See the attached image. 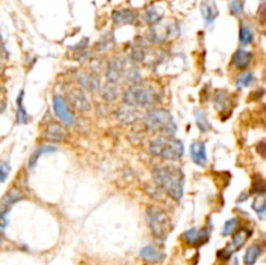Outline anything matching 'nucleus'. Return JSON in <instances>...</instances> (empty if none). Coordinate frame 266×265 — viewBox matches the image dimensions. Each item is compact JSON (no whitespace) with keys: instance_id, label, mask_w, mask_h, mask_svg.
<instances>
[{"instance_id":"nucleus-39","label":"nucleus","mask_w":266,"mask_h":265,"mask_svg":"<svg viewBox=\"0 0 266 265\" xmlns=\"http://www.w3.org/2000/svg\"><path fill=\"white\" fill-rule=\"evenodd\" d=\"M4 72V64H3V60H2V56H0V76L3 74Z\"/></svg>"},{"instance_id":"nucleus-12","label":"nucleus","mask_w":266,"mask_h":265,"mask_svg":"<svg viewBox=\"0 0 266 265\" xmlns=\"http://www.w3.org/2000/svg\"><path fill=\"white\" fill-rule=\"evenodd\" d=\"M116 118L120 121V123H123V125H129V123H134L141 118L140 112H139L136 108L134 107H126L120 108V110L116 112Z\"/></svg>"},{"instance_id":"nucleus-30","label":"nucleus","mask_w":266,"mask_h":265,"mask_svg":"<svg viewBox=\"0 0 266 265\" xmlns=\"http://www.w3.org/2000/svg\"><path fill=\"white\" fill-rule=\"evenodd\" d=\"M256 81L255 76H253L252 73H250V72H245V73H243L242 76L238 77V79H236V86L240 89H245L248 87V86L253 85Z\"/></svg>"},{"instance_id":"nucleus-11","label":"nucleus","mask_w":266,"mask_h":265,"mask_svg":"<svg viewBox=\"0 0 266 265\" xmlns=\"http://www.w3.org/2000/svg\"><path fill=\"white\" fill-rule=\"evenodd\" d=\"M208 237H209V232L206 229H190L182 234L183 239L191 246H201L208 241Z\"/></svg>"},{"instance_id":"nucleus-13","label":"nucleus","mask_w":266,"mask_h":265,"mask_svg":"<svg viewBox=\"0 0 266 265\" xmlns=\"http://www.w3.org/2000/svg\"><path fill=\"white\" fill-rule=\"evenodd\" d=\"M190 153L191 158L193 160L195 164H198L199 167H205L206 165V148L205 145L203 142H193L190 146Z\"/></svg>"},{"instance_id":"nucleus-6","label":"nucleus","mask_w":266,"mask_h":265,"mask_svg":"<svg viewBox=\"0 0 266 265\" xmlns=\"http://www.w3.org/2000/svg\"><path fill=\"white\" fill-rule=\"evenodd\" d=\"M180 34V26L176 22H157L151 25V42L153 43H164L166 41L174 39Z\"/></svg>"},{"instance_id":"nucleus-41","label":"nucleus","mask_w":266,"mask_h":265,"mask_svg":"<svg viewBox=\"0 0 266 265\" xmlns=\"http://www.w3.org/2000/svg\"><path fill=\"white\" fill-rule=\"evenodd\" d=\"M0 91H2V87H0Z\"/></svg>"},{"instance_id":"nucleus-4","label":"nucleus","mask_w":266,"mask_h":265,"mask_svg":"<svg viewBox=\"0 0 266 265\" xmlns=\"http://www.w3.org/2000/svg\"><path fill=\"white\" fill-rule=\"evenodd\" d=\"M123 101L129 107L144 108L158 103V95L152 86L136 83V85H131L125 91Z\"/></svg>"},{"instance_id":"nucleus-25","label":"nucleus","mask_w":266,"mask_h":265,"mask_svg":"<svg viewBox=\"0 0 266 265\" xmlns=\"http://www.w3.org/2000/svg\"><path fill=\"white\" fill-rule=\"evenodd\" d=\"M146 56H147V48L144 44L136 43L135 46L131 47L130 59H133L135 63H141V61H144Z\"/></svg>"},{"instance_id":"nucleus-3","label":"nucleus","mask_w":266,"mask_h":265,"mask_svg":"<svg viewBox=\"0 0 266 265\" xmlns=\"http://www.w3.org/2000/svg\"><path fill=\"white\" fill-rule=\"evenodd\" d=\"M150 152L156 157L175 162L185 153V146L174 137H160L150 142Z\"/></svg>"},{"instance_id":"nucleus-14","label":"nucleus","mask_w":266,"mask_h":265,"mask_svg":"<svg viewBox=\"0 0 266 265\" xmlns=\"http://www.w3.org/2000/svg\"><path fill=\"white\" fill-rule=\"evenodd\" d=\"M46 139L52 143H61L65 140V131H64L63 126L57 122H51L46 129V134H44Z\"/></svg>"},{"instance_id":"nucleus-1","label":"nucleus","mask_w":266,"mask_h":265,"mask_svg":"<svg viewBox=\"0 0 266 265\" xmlns=\"http://www.w3.org/2000/svg\"><path fill=\"white\" fill-rule=\"evenodd\" d=\"M152 177L158 189L163 190L168 197L174 200L182 199L185 174L180 168L171 167V165L156 167L152 170Z\"/></svg>"},{"instance_id":"nucleus-22","label":"nucleus","mask_w":266,"mask_h":265,"mask_svg":"<svg viewBox=\"0 0 266 265\" xmlns=\"http://www.w3.org/2000/svg\"><path fill=\"white\" fill-rule=\"evenodd\" d=\"M100 94L101 96H103V99H105L107 101L116 100L117 96H118V87H117V83L105 82L101 86Z\"/></svg>"},{"instance_id":"nucleus-15","label":"nucleus","mask_w":266,"mask_h":265,"mask_svg":"<svg viewBox=\"0 0 266 265\" xmlns=\"http://www.w3.org/2000/svg\"><path fill=\"white\" fill-rule=\"evenodd\" d=\"M78 83L82 90L96 91L100 89V81L99 77L94 73H82L78 77Z\"/></svg>"},{"instance_id":"nucleus-38","label":"nucleus","mask_w":266,"mask_h":265,"mask_svg":"<svg viewBox=\"0 0 266 265\" xmlns=\"http://www.w3.org/2000/svg\"><path fill=\"white\" fill-rule=\"evenodd\" d=\"M253 191L257 195H262L265 192V182L262 180L256 181L255 185H253Z\"/></svg>"},{"instance_id":"nucleus-27","label":"nucleus","mask_w":266,"mask_h":265,"mask_svg":"<svg viewBox=\"0 0 266 265\" xmlns=\"http://www.w3.org/2000/svg\"><path fill=\"white\" fill-rule=\"evenodd\" d=\"M113 44H114L113 34L108 33L107 36H104L98 43H96L95 49L98 52H107L108 49H111V47H113Z\"/></svg>"},{"instance_id":"nucleus-31","label":"nucleus","mask_w":266,"mask_h":265,"mask_svg":"<svg viewBox=\"0 0 266 265\" xmlns=\"http://www.w3.org/2000/svg\"><path fill=\"white\" fill-rule=\"evenodd\" d=\"M239 39H240V43H242L243 46H250V44L253 42V39H255L253 31L251 30L248 26H242L239 31Z\"/></svg>"},{"instance_id":"nucleus-10","label":"nucleus","mask_w":266,"mask_h":265,"mask_svg":"<svg viewBox=\"0 0 266 265\" xmlns=\"http://www.w3.org/2000/svg\"><path fill=\"white\" fill-rule=\"evenodd\" d=\"M112 20H113L114 24L120 25V26H122V25H134L138 20V14L134 9H117L112 14Z\"/></svg>"},{"instance_id":"nucleus-7","label":"nucleus","mask_w":266,"mask_h":265,"mask_svg":"<svg viewBox=\"0 0 266 265\" xmlns=\"http://www.w3.org/2000/svg\"><path fill=\"white\" fill-rule=\"evenodd\" d=\"M52 105H54L55 115L59 117V120L64 123L65 126H73L76 122V117L73 113L70 112L68 107L65 99L61 95H55L54 100H52Z\"/></svg>"},{"instance_id":"nucleus-24","label":"nucleus","mask_w":266,"mask_h":265,"mask_svg":"<svg viewBox=\"0 0 266 265\" xmlns=\"http://www.w3.org/2000/svg\"><path fill=\"white\" fill-rule=\"evenodd\" d=\"M228 101H230V96H228L226 90H217L213 96V104L218 111H223L227 107Z\"/></svg>"},{"instance_id":"nucleus-9","label":"nucleus","mask_w":266,"mask_h":265,"mask_svg":"<svg viewBox=\"0 0 266 265\" xmlns=\"http://www.w3.org/2000/svg\"><path fill=\"white\" fill-rule=\"evenodd\" d=\"M123 69H125V61L120 58H114L109 61L108 66H107L105 78L107 82L117 83L122 77Z\"/></svg>"},{"instance_id":"nucleus-19","label":"nucleus","mask_w":266,"mask_h":265,"mask_svg":"<svg viewBox=\"0 0 266 265\" xmlns=\"http://www.w3.org/2000/svg\"><path fill=\"white\" fill-rule=\"evenodd\" d=\"M140 257L148 262H160L164 260V254H161L155 246H144L140 250Z\"/></svg>"},{"instance_id":"nucleus-2","label":"nucleus","mask_w":266,"mask_h":265,"mask_svg":"<svg viewBox=\"0 0 266 265\" xmlns=\"http://www.w3.org/2000/svg\"><path fill=\"white\" fill-rule=\"evenodd\" d=\"M144 125L148 131L163 137H174L176 133V123L168 110H151L144 116Z\"/></svg>"},{"instance_id":"nucleus-34","label":"nucleus","mask_w":266,"mask_h":265,"mask_svg":"<svg viewBox=\"0 0 266 265\" xmlns=\"http://www.w3.org/2000/svg\"><path fill=\"white\" fill-rule=\"evenodd\" d=\"M228 8H230L231 14L240 16L243 13V11H244V2L243 0H233L230 6H228Z\"/></svg>"},{"instance_id":"nucleus-20","label":"nucleus","mask_w":266,"mask_h":265,"mask_svg":"<svg viewBox=\"0 0 266 265\" xmlns=\"http://www.w3.org/2000/svg\"><path fill=\"white\" fill-rule=\"evenodd\" d=\"M22 198H24V194L21 192V190L14 187V189L9 190V191L7 192L6 197H4V199H3V202H2V207L0 208H9V209H11L12 204L20 202Z\"/></svg>"},{"instance_id":"nucleus-36","label":"nucleus","mask_w":266,"mask_h":265,"mask_svg":"<svg viewBox=\"0 0 266 265\" xmlns=\"http://www.w3.org/2000/svg\"><path fill=\"white\" fill-rule=\"evenodd\" d=\"M9 208H0V229L4 230L9 224Z\"/></svg>"},{"instance_id":"nucleus-5","label":"nucleus","mask_w":266,"mask_h":265,"mask_svg":"<svg viewBox=\"0 0 266 265\" xmlns=\"http://www.w3.org/2000/svg\"><path fill=\"white\" fill-rule=\"evenodd\" d=\"M147 225L150 227L153 237L157 239H165L171 232L170 217L168 216L165 210L160 209L157 207H148L146 210Z\"/></svg>"},{"instance_id":"nucleus-37","label":"nucleus","mask_w":266,"mask_h":265,"mask_svg":"<svg viewBox=\"0 0 266 265\" xmlns=\"http://www.w3.org/2000/svg\"><path fill=\"white\" fill-rule=\"evenodd\" d=\"M11 173V165L8 163H2L0 164V182H6Z\"/></svg>"},{"instance_id":"nucleus-16","label":"nucleus","mask_w":266,"mask_h":265,"mask_svg":"<svg viewBox=\"0 0 266 265\" xmlns=\"http://www.w3.org/2000/svg\"><path fill=\"white\" fill-rule=\"evenodd\" d=\"M201 14L206 25H212L218 16V8L215 0H204L201 4Z\"/></svg>"},{"instance_id":"nucleus-33","label":"nucleus","mask_w":266,"mask_h":265,"mask_svg":"<svg viewBox=\"0 0 266 265\" xmlns=\"http://www.w3.org/2000/svg\"><path fill=\"white\" fill-rule=\"evenodd\" d=\"M252 208L256 210V212H257L258 216H260V219H265L266 203H265V199H263V194L260 195V200H258V199L255 200Z\"/></svg>"},{"instance_id":"nucleus-21","label":"nucleus","mask_w":266,"mask_h":265,"mask_svg":"<svg viewBox=\"0 0 266 265\" xmlns=\"http://www.w3.org/2000/svg\"><path fill=\"white\" fill-rule=\"evenodd\" d=\"M261 254H262V249H261L260 244H252V246H250L244 254V264L255 265L258 257L261 256Z\"/></svg>"},{"instance_id":"nucleus-23","label":"nucleus","mask_w":266,"mask_h":265,"mask_svg":"<svg viewBox=\"0 0 266 265\" xmlns=\"http://www.w3.org/2000/svg\"><path fill=\"white\" fill-rule=\"evenodd\" d=\"M54 151H56V147H54V146H42V147H39L38 150L34 151V153L30 156V158H29V168L33 169V168L38 164V160L42 156L46 155V153L54 152Z\"/></svg>"},{"instance_id":"nucleus-32","label":"nucleus","mask_w":266,"mask_h":265,"mask_svg":"<svg viewBox=\"0 0 266 265\" xmlns=\"http://www.w3.org/2000/svg\"><path fill=\"white\" fill-rule=\"evenodd\" d=\"M195 117H196V125H198V128L200 129V131L206 133V131L209 130L210 123L209 121H208V118H206V116L204 115V112H201V111L198 110L195 112Z\"/></svg>"},{"instance_id":"nucleus-26","label":"nucleus","mask_w":266,"mask_h":265,"mask_svg":"<svg viewBox=\"0 0 266 265\" xmlns=\"http://www.w3.org/2000/svg\"><path fill=\"white\" fill-rule=\"evenodd\" d=\"M22 100H24V91L20 93L19 98H17V100H16L17 101L16 118H17V122L19 123H27V121H29V116H27V112H26V110H25Z\"/></svg>"},{"instance_id":"nucleus-29","label":"nucleus","mask_w":266,"mask_h":265,"mask_svg":"<svg viewBox=\"0 0 266 265\" xmlns=\"http://www.w3.org/2000/svg\"><path fill=\"white\" fill-rule=\"evenodd\" d=\"M122 76L125 77V79L128 82H130L131 85H136V83H140V73L136 68H126L123 69V73Z\"/></svg>"},{"instance_id":"nucleus-8","label":"nucleus","mask_w":266,"mask_h":265,"mask_svg":"<svg viewBox=\"0 0 266 265\" xmlns=\"http://www.w3.org/2000/svg\"><path fill=\"white\" fill-rule=\"evenodd\" d=\"M69 101L77 111H81V112H87L91 110L88 98L82 89H72L69 93Z\"/></svg>"},{"instance_id":"nucleus-40","label":"nucleus","mask_w":266,"mask_h":265,"mask_svg":"<svg viewBox=\"0 0 266 265\" xmlns=\"http://www.w3.org/2000/svg\"><path fill=\"white\" fill-rule=\"evenodd\" d=\"M2 239H3V230L0 229V242H2Z\"/></svg>"},{"instance_id":"nucleus-17","label":"nucleus","mask_w":266,"mask_h":265,"mask_svg":"<svg viewBox=\"0 0 266 265\" xmlns=\"http://www.w3.org/2000/svg\"><path fill=\"white\" fill-rule=\"evenodd\" d=\"M234 65L240 70H245L252 63V54L247 49H238L233 58Z\"/></svg>"},{"instance_id":"nucleus-42","label":"nucleus","mask_w":266,"mask_h":265,"mask_svg":"<svg viewBox=\"0 0 266 265\" xmlns=\"http://www.w3.org/2000/svg\"><path fill=\"white\" fill-rule=\"evenodd\" d=\"M261 2H262V0H261Z\"/></svg>"},{"instance_id":"nucleus-35","label":"nucleus","mask_w":266,"mask_h":265,"mask_svg":"<svg viewBox=\"0 0 266 265\" xmlns=\"http://www.w3.org/2000/svg\"><path fill=\"white\" fill-rule=\"evenodd\" d=\"M238 225H239V220L238 219H231L228 220V221H226L225 226H223L222 229V235H225V237L231 235L236 230Z\"/></svg>"},{"instance_id":"nucleus-28","label":"nucleus","mask_w":266,"mask_h":265,"mask_svg":"<svg viewBox=\"0 0 266 265\" xmlns=\"http://www.w3.org/2000/svg\"><path fill=\"white\" fill-rule=\"evenodd\" d=\"M146 21L150 25H155L157 22L163 21V14L158 12V9L155 6H151L146 11Z\"/></svg>"},{"instance_id":"nucleus-18","label":"nucleus","mask_w":266,"mask_h":265,"mask_svg":"<svg viewBox=\"0 0 266 265\" xmlns=\"http://www.w3.org/2000/svg\"><path fill=\"white\" fill-rule=\"evenodd\" d=\"M251 232L248 229H240L234 234L233 237V241H231L230 246L227 247L231 252H235V251H239L243 246L245 244V242L248 241V238H250Z\"/></svg>"}]
</instances>
